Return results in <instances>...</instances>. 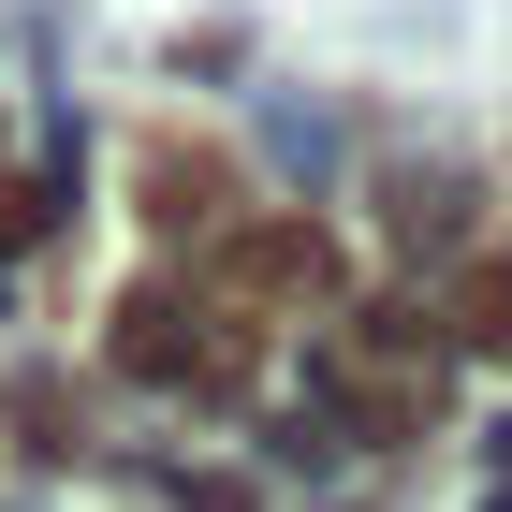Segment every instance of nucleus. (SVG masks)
Listing matches in <instances>:
<instances>
[{"mask_svg": "<svg viewBox=\"0 0 512 512\" xmlns=\"http://www.w3.org/2000/svg\"><path fill=\"white\" fill-rule=\"evenodd\" d=\"M220 205V147H161L147 161V220H205Z\"/></svg>", "mask_w": 512, "mask_h": 512, "instance_id": "obj_2", "label": "nucleus"}, {"mask_svg": "<svg viewBox=\"0 0 512 512\" xmlns=\"http://www.w3.org/2000/svg\"><path fill=\"white\" fill-rule=\"evenodd\" d=\"M322 235L308 220H264V235H235V293H264V308H293V293H322Z\"/></svg>", "mask_w": 512, "mask_h": 512, "instance_id": "obj_1", "label": "nucleus"}]
</instances>
